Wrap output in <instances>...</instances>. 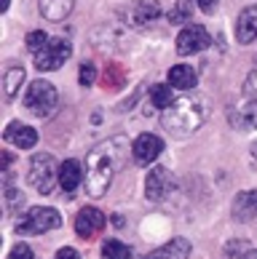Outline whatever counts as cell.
I'll return each instance as SVG.
<instances>
[{"mask_svg": "<svg viewBox=\"0 0 257 259\" xmlns=\"http://www.w3.org/2000/svg\"><path fill=\"white\" fill-rule=\"evenodd\" d=\"M131 142L126 137H110L102 139L99 145H94L91 152L86 155V195L91 198H102L110 190L116 174L126 166V160L131 155Z\"/></svg>", "mask_w": 257, "mask_h": 259, "instance_id": "obj_1", "label": "cell"}, {"mask_svg": "<svg viewBox=\"0 0 257 259\" xmlns=\"http://www.w3.org/2000/svg\"><path fill=\"white\" fill-rule=\"evenodd\" d=\"M209 118V102L204 97H179L169 104V107L161 112V123H164V128L171 134V137H190L193 131H198L206 123Z\"/></svg>", "mask_w": 257, "mask_h": 259, "instance_id": "obj_2", "label": "cell"}, {"mask_svg": "<svg viewBox=\"0 0 257 259\" xmlns=\"http://www.w3.org/2000/svg\"><path fill=\"white\" fill-rule=\"evenodd\" d=\"M59 168L62 166H56L54 155H49V152H35L30 160V171H27V182L41 195H49L54 190V185L59 182Z\"/></svg>", "mask_w": 257, "mask_h": 259, "instance_id": "obj_3", "label": "cell"}, {"mask_svg": "<svg viewBox=\"0 0 257 259\" xmlns=\"http://www.w3.org/2000/svg\"><path fill=\"white\" fill-rule=\"evenodd\" d=\"M56 102H59V94H56L54 83H49V80H32L30 89L24 91V107L30 110L35 118L51 115Z\"/></svg>", "mask_w": 257, "mask_h": 259, "instance_id": "obj_4", "label": "cell"}, {"mask_svg": "<svg viewBox=\"0 0 257 259\" xmlns=\"http://www.w3.org/2000/svg\"><path fill=\"white\" fill-rule=\"evenodd\" d=\"M62 225V217L56 208H46V206H32L27 211V217L16 225L19 235H41L49 233V230H56Z\"/></svg>", "mask_w": 257, "mask_h": 259, "instance_id": "obj_5", "label": "cell"}, {"mask_svg": "<svg viewBox=\"0 0 257 259\" xmlns=\"http://www.w3.org/2000/svg\"><path fill=\"white\" fill-rule=\"evenodd\" d=\"M70 56H72L70 40H64V37H51V40L46 43V49L35 54V67L41 72H54V70H59Z\"/></svg>", "mask_w": 257, "mask_h": 259, "instance_id": "obj_6", "label": "cell"}, {"mask_svg": "<svg viewBox=\"0 0 257 259\" xmlns=\"http://www.w3.org/2000/svg\"><path fill=\"white\" fill-rule=\"evenodd\" d=\"M212 46V37H209L206 27L204 24H188L182 27V32L177 35V54L179 56H190V54H198Z\"/></svg>", "mask_w": 257, "mask_h": 259, "instance_id": "obj_7", "label": "cell"}, {"mask_svg": "<svg viewBox=\"0 0 257 259\" xmlns=\"http://www.w3.org/2000/svg\"><path fill=\"white\" fill-rule=\"evenodd\" d=\"M171 190H174V179H171L169 168L153 166V171H150L148 179H145V195H148V200L161 203V200H166L171 195Z\"/></svg>", "mask_w": 257, "mask_h": 259, "instance_id": "obj_8", "label": "cell"}, {"mask_svg": "<svg viewBox=\"0 0 257 259\" xmlns=\"http://www.w3.org/2000/svg\"><path fill=\"white\" fill-rule=\"evenodd\" d=\"M104 225H107V217H104L99 208H94V206L81 208L78 217H75V233H78V238H83V241L97 238L104 230Z\"/></svg>", "mask_w": 257, "mask_h": 259, "instance_id": "obj_9", "label": "cell"}, {"mask_svg": "<svg viewBox=\"0 0 257 259\" xmlns=\"http://www.w3.org/2000/svg\"><path fill=\"white\" fill-rule=\"evenodd\" d=\"M164 152V139L156 137V134H139L134 139V147H131V155H134L137 166H150L156 163V158Z\"/></svg>", "mask_w": 257, "mask_h": 259, "instance_id": "obj_10", "label": "cell"}, {"mask_svg": "<svg viewBox=\"0 0 257 259\" xmlns=\"http://www.w3.org/2000/svg\"><path fill=\"white\" fill-rule=\"evenodd\" d=\"M3 139L11 142V145H16L19 150H30L38 145V131L32 126H24V123L19 120H11L3 131Z\"/></svg>", "mask_w": 257, "mask_h": 259, "instance_id": "obj_11", "label": "cell"}, {"mask_svg": "<svg viewBox=\"0 0 257 259\" xmlns=\"http://www.w3.org/2000/svg\"><path fill=\"white\" fill-rule=\"evenodd\" d=\"M86 179V171L78 160H64L59 168V187L67 193V198H72V193L78 190V185Z\"/></svg>", "mask_w": 257, "mask_h": 259, "instance_id": "obj_12", "label": "cell"}, {"mask_svg": "<svg viewBox=\"0 0 257 259\" xmlns=\"http://www.w3.org/2000/svg\"><path fill=\"white\" fill-rule=\"evenodd\" d=\"M236 37L244 46L257 40V6H249L239 14V19H236Z\"/></svg>", "mask_w": 257, "mask_h": 259, "instance_id": "obj_13", "label": "cell"}, {"mask_svg": "<svg viewBox=\"0 0 257 259\" xmlns=\"http://www.w3.org/2000/svg\"><path fill=\"white\" fill-rule=\"evenodd\" d=\"M233 219L239 222H252L257 219V190H244L233 200Z\"/></svg>", "mask_w": 257, "mask_h": 259, "instance_id": "obj_14", "label": "cell"}, {"mask_svg": "<svg viewBox=\"0 0 257 259\" xmlns=\"http://www.w3.org/2000/svg\"><path fill=\"white\" fill-rule=\"evenodd\" d=\"M190 241L188 238H171L169 243H164L156 251H150L145 259H188L190 256Z\"/></svg>", "mask_w": 257, "mask_h": 259, "instance_id": "obj_15", "label": "cell"}, {"mask_svg": "<svg viewBox=\"0 0 257 259\" xmlns=\"http://www.w3.org/2000/svg\"><path fill=\"white\" fill-rule=\"evenodd\" d=\"M38 8H41V16L49 22H64L72 14L75 0H38Z\"/></svg>", "mask_w": 257, "mask_h": 259, "instance_id": "obj_16", "label": "cell"}, {"mask_svg": "<svg viewBox=\"0 0 257 259\" xmlns=\"http://www.w3.org/2000/svg\"><path fill=\"white\" fill-rule=\"evenodd\" d=\"M158 16H161V6L156 3V0H142V3H137L129 14L134 27H148V24H153Z\"/></svg>", "mask_w": 257, "mask_h": 259, "instance_id": "obj_17", "label": "cell"}, {"mask_svg": "<svg viewBox=\"0 0 257 259\" xmlns=\"http://www.w3.org/2000/svg\"><path fill=\"white\" fill-rule=\"evenodd\" d=\"M198 75L190 64H174L169 70V85L171 89H179V91H190L196 85Z\"/></svg>", "mask_w": 257, "mask_h": 259, "instance_id": "obj_18", "label": "cell"}, {"mask_svg": "<svg viewBox=\"0 0 257 259\" xmlns=\"http://www.w3.org/2000/svg\"><path fill=\"white\" fill-rule=\"evenodd\" d=\"M24 85V67H19V64H11V67H6V72H3V89H6V99H14L16 97V91Z\"/></svg>", "mask_w": 257, "mask_h": 259, "instance_id": "obj_19", "label": "cell"}, {"mask_svg": "<svg viewBox=\"0 0 257 259\" xmlns=\"http://www.w3.org/2000/svg\"><path fill=\"white\" fill-rule=\"evenodd\" d=\"M150 102H153L156 110H166L171 102H174V91H171V85L166 83H156L153 89H150Z\"/></svg>", "mask_w": 257, "mask_h": 259, "instance_id": "obj_20", "label": "cell"}, {"mask_svg": "<svg viewBox=\"0 0 257 259\" xmlns=\"http://www.w3.org/2000/svg\"><path fill=\"white\" fill-rule=\"evenodd\" d=\"M102 259H131V248L121 243L118 238H107L102 243Z\"/></svg>", "mask_w": 257, "mask_h": 259, "instance_id": "obj_21", "label": "cell"}, {"mask_svg": "<svg viewBox=\"0 0 257 259\" xmlns=\"http://www.w3.org/2000/svg\"><path fill=\"white\" fill-rule=\"evenodd\" d=\"M196 3L193 0H177L174 8L169 11V22L171 24H190V16H193Z\"/></svg>", "mask_w": 257, "mask_h": 259, "instance_id": "obj_22", "label": "cell"}, {"mask_svg": "<svg viewBox=\"0 0 257 259\" xmlns=\"http://www.w3.org/2000/svg\"><path fill=\"white\" fill-rule=\"evenodd\" d=\"M102 85H104L107 91H118V89H123V70H121L118 64H107V67H104Z\"/></svg>", "mask_w": 257, "mask_h": 259, "instance_id": "obj_23", "label": "cell"}, {"mask_svg": "<svg viewBox=\"0 0 257 259\" xmlns=\"http://www.w3.org/2000/svg\"><path fill=\"white\" fill-rule=\"evenodd\" d=\"M6 211L11 217H19V211H22V206H24V195L19 193V190H14V187H6Z\"/></svg>", "mask_w": 257, "mask_h": 259, "instance_id": "obj_24", "label": "cell"}, {"mask_svg": "<svg viewBox=\"0 0 257 259\" xmlns=\"http://www.w3.org/2000/svg\"><path fill=\"white\" fill-rule=\"evenodd\" d=\"M49 40H51V37L46 35L43 30H32L30 35H27V49H30V54L35 56L38 51H43V49H46V43H49Z\"/></svg>", "mask_w": 257, "mask_h": 259, "instance_id": "obj_25", "label": "cell"}, {"mask_svg": "<svg viewBox=\"0 0 257 259\" xmlns=\"http://www.w3.org/2000/svg\"><path fill=\"white\" fill-rule=\"evenodd\" d=\"M239 123H241L244 128H257V99H252V102L241 110Z\"/></svg>", "mask_w": 257, "mask_h": 259, "instance_id": "obj_26", "label": "cell"}, {"mask_svg": "<svg viewBox=\"0 0 257 259\" xmlns=\"http://www.w3.org/2000/svg\"><path fill=\"white\" fill-rule=\"evenodd\" d=\"M94 80H97V67H94L91 62H83L81 70H78V83L83 85V89H89V85H94Z\"/></svg>", "mask_w": 257, "mask_h": 259, "instance_id": "obj_27", "label": "cell"}, {"mask_svg": "<svg viewBox=\"0 0 257 259\" xmlns=\"http://www.w3.org/2000/svg\"><path fill=\"white\" fill-rule=\"evenodd\" d=\"M244 91L249 94L252 99H257V56H254V67H252V72L246 75V80H244Z\"/></svg>", "mask_w": 257, "mask_h": 259, "instance_id": "obj_28", "label": "cell"}, {"mask_svg": "<svg viewBox=\"0 0 257 259\" xmlns=\"http://www.w3.org/2000/svg\"><path fill=\"white\" fill-rule=\"evenodd\" d=\"M8 259H35V254L27 243H16L11 251H8Z\"/></svg>", "mask_w": 257, "mask_h": 259, "instance_id": "obj_29", "label": "cell"}, {"mask_svg": "<svg viewBox=\"0 0 257 259\" xmlns=\"http://www.w3.org/2000/svg\"><path fill=\"white\" fill-rule=\"evenodd\" d=\"M54 259H81V254L75 251L72 246H64V248H59V251H56V256Z\"/></svg>", "mask_w": 257, "mask_h": 259, "instance_id": "obj_30", "label": "cell"}, {"mask_svg": "<svg viewBox=\"0 0 257 259\" xmlns=\"http://www.w3.org/2000/svg\"><path fill=\"white\" fill-rule=\"evenodd\" d=\"M198 8H201L204 14H214L217 11V0H196Z\"/></svg>", "mask_w": 257, "mask_h": 259, "instance_id": "obj_31", "label": "cell"}, {"mask_svg": "<svg viewBox=\"0 0 257 259\" xmlns=\"http://www.w3.org/2000/svg\"><path fill=\"white\" fill-rule=\"evenodd\" d=\"M239 259H257V248H249V251H244Z\"/></svg>", "mask_w": 257, "mask_h": 259, "instance_id": "obj_32", "label": "cell"}, {"mask_svg": "<svg viewBox=\"0 0 257 259\" xmlns=\"http://www.w3.org/2000/svg\"><path fill=\"white\" fill-rule=\"evenodd\" d=\"M11 166V152H3V168Z\"/></svg>", "mask_w": 257, "mask_h": 259, "instance_id": "obj_33", "label": "cell"}, {"mask_svg": "<svg viewBox=\"0 0 257 259\" xmlns=\"http://www.w3.org/2000/svg\"><path fill=\"white\" fill-rule=\"evenodd\" d=\"M8 6H11V0H0V11H8Z\"/></svg>", "mask_w": 257, "mask_h": 259, "instance_id": "obj_34", "label": "cell"}, {"mask_svg": "<svg viewBox=\"0 0 257 259\" xmlns=\"http://www.w3.org/2000/svg\"><path fill=\"white\" fill-rule=\"evenodd\" d=\"M252 152H254V158H257V145H254V147H252Z\"/></svg>", "mask_w": 257, "mask_h": 259, "instance_id": "obj_35", "label": "cell"}]
</instances>
